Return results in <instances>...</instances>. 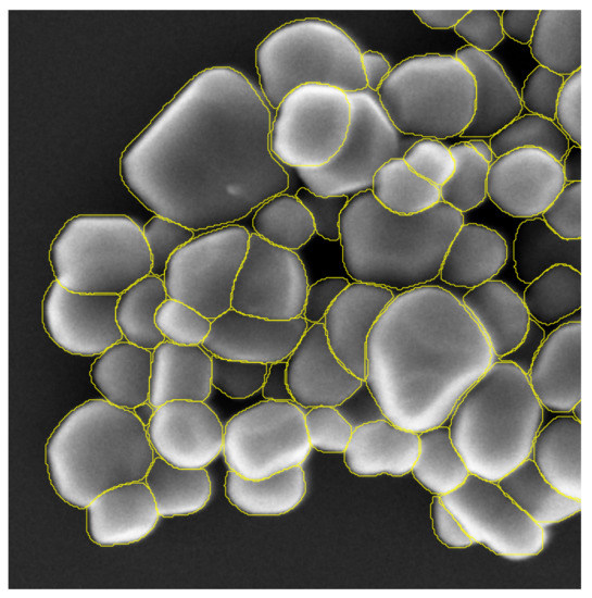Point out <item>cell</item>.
I'll list each match as a JSON object with an SVG mask.
<instances>
[{
    "label": "cell",
    "mask_w": 592,
    "mask_h": 598,
    "mask_svg": "<svg viewBox=\"0 0 592 598\" xmlns=\"http://www.w3.org/2000/svg\"><path fill=\"white\" fill-rule=\"evenodd\" d=\"M493 362L461 299L425 284L394 296L373 326L365 382L387 420L420 433L444 424Z\"/></svg>",
    "instance_id": "obj_2"
},
{
    "label": "cell",
    "mask_w": 592,
    "mask_h": 598,
    "mask_svg": "<svg viewBox=\"0 0 592 598\" xmlns=\"http://www.w3.org/2000/svg\"><path fill=\"white\" fill-rule=\"evenodd\" d=\"M377 94L394 126L420 138L459 136L475 113L474 77L451 54L425 53L402 60Z\"/></svg>",
    "instance_id": "obj_8"
},
{
    "label": "cell",
    "mask_w": 592,
    "mask_h": 598,
    "mask_svg": "<svg viewBox=\"0 0 592 598\" xmlns=\"http://www.w3.org/2000/svg\"><path fill=\"white\" fill-rule=\"evenodd\" d=\"M269 108L243 73L207 67L125 148L121 179L149 211L193 232L234 224L290 184L270 150Z\"/></svg>",
    "instance_id": "obj_1"
},
{
    "label": "cell",
    "mask_w": 592,
    "mask_h": 598,
    "mask_svg": "<svg viewBox=\"0 0 592 598\" xmlns=\"http://www.w3.org/2000/svg\"><path fill=\"white\" fill-rule=\"evenodd\" d=\"M461 301L484 334L494 361L524 339L531 317L522 297L505 282L487 281L468 289Z\"/></svg>",
    "instance_id": "obj_26"
},
{
    "label": "cell",
    "mask_w": 592,
    "mask_h": 598,
    "mask_svg": "<svg viewBox=\"0 0 592 598\" xmlns=\"http://www.w3.org/2000/svg\"><path fill=\"white\" fill-rule=\"evenodd\" d=\"M394 298L392 289L354 282L338 296L323 324L338 360L356 377H366V345L369 333Z\"/></svg>",
    "instance_id": "obj_20"
},
{
    "label": "cell",
    "mask_w": 592,
    "mask_h": 598,
    "mask_svg": "<svg viewBox=\"0 0 592 598\" xmlns=\"http://www.w3.org/2000/svg\"><path fill=\"white\" fill-rule=\"evenodd\" d=\"M419 434V453L413 477L429 493L443 496L457 488L470 474L455 448L449 426L442 424Z\"/></svg>",
    "instance_id": "obj_37"
},
{
    "label": "cell",
    "mask_w": 592,
    "mask_h": 598,
    "mask_svg": "<svg viewBox=\"0 0 592 598\" xmlns=\"http://www.w3.org/2000/svg\"><path fill=\"white\" fill-rule=\"evenodd\" d=\"M565 78L538 65L528 74L519 92L522 107L529 113L554 121L557 99Z\"/></svg>",
    "instance_id": "obj_47"
},
{
    "label": "cell",
    "mask_w": 592,
    "mask_h": 598,
    "mask_svg": "<svg viewBox=\"0 0 592 598\" xmlns=\"http://www.w3.org/2000/svg\"><path fill=\"white\" fill-rule=\"evenodd\" d=\"M502 490L540 525L562 522L581 510V500L558 491L529 457L497 481Z\"/></svg>",
    "instance_id": "obj_34"
},
{
    "label": "cell",
    "mask_w": 592,
    "mask_h": 598,
    "mask_svg": "<svg viewBox=\"0 0 592 598\" xmlns=\"http://www.w3.org/2000/svg\"><path fill=\"white\" fill-rule=\"evenodd\" d=\"M432 530L439 541L448 548L463 549L474 544L457 519L442 503L440 496L432 497L430 503Z\"/></svg>",
    "instance_id": "obj_53"
},
{
    "label": "cell",
    "mask_w": 592,
    "mask_h": 598,
    "mask_svg": "<svg viewBox=\"0 0 592 598\" xmlns=\"http://www.w3.org/2000/svg\"><path fill=\"white\" fill-rule=\"evenodd\" d=\"M251 233L229 224L194 236L173 253L163 281L168 298L214 320L231 309L235 282Z\"/></svg>",
    "instance_id": "obj_12"
},
{
    "label": "cell",
    "mask_w": 592,
    "mask_h": 598,
    "mask_svg": "<svg viewBox=\"0 0 592 598\" xmlns=\"http://www.w3.org/2000/svg\"><path fill=\"white\" fill-rule=\"evenodd\" d=\"M350 122L347 92L323 84L299 86L275 109L270 150L293 169L322 166L342 146Z\"/></svg>",
    "instance_id": "obj_11"
},
{
    "label": "cell",
    "mask_w": 592,
    "mask_h": 598,
    "mask_svg": "<svg viewBox=\"0 0 592 598\" xmlns=\"http://www.w3.org/2000/svg\"><path fill=\"white\" fill-rule=\"evenodd\" d=\"M454 55L471 73L476 86L475 113L459 136L490 138L521 115L519 91L496 59L467 45Z\"/></svg>",
    "instance_id": "obj_23"
},
{
    "label": "cell",
    "mask_w": 592,
    "mask_h": 598,
    "mask_svg": "<svg viewBox=\"0 0 592 598\" xmlns=\"http://www.w3.org/2000/svg\"><path fill=\"white\" fill-rule=\"evenodd\" d=\"M347 96L351 122L336 155L318 167L295 169L304 187L318 196L351 198L370 190L376 172L389 160L403 158L420 138L394 126L377 91L365 88Z\"/></svg>",
    "instance_id": "obj_9"
},
{
    "label": "cell",
    "mask_w": 592,
    "mask_h": 598,
    "mask_svg": "<svg viewBox=\"0 0 592 598\" xmlns=\"http://www.w3.org/2000/svg\"><path fill=\"white\" fill-rule=\"evenodd\" d=\"M212 354L202 346L163 341L152 351L149 402L205 401L212 390Z\"/></svg>",
    "instance_id": "obj_25"
},
{
    "label": "cell",
    "mask_w": 592,
    "mask_h": 598,
    "mask_svg": "<svg viewBox=\"0 0 592 598\" xmlns=\"http://www.w3.org/2000/svg\"><path fill=\"white\" fill-rule=\"evenodd\" d=\"M544 338L545 332L543 327L531 319L521 342L513 351L499 360L512 362L527 374Z\"/></svg>",
    "instance_id": "obj_56"
},
{
    "label": "cell",
    "mask_w": 592,
    "mask_h": 598,
    "mask_svg": "<svg viewBox=\"0 0 592 598\" xmlns=\"http://www.w3.org/2000/svg\"><path fill=\"white\" fill-rule=\"evenodd\" d=\"M49 262L63 287L75 292L121 295L151 274L142 227L123 214H79L53 238Z\"/></svg>",
    "instance_id": "obj_6"
},
{
    "label": "cell",
    "mask_w": 592,
    "mask_h": 598,
    "mask_svg": "<svg viewBox=\"0 0 592 598\" xmlns=\"http://www.w3.org/2000/svg\"><path fill=\"white\" fill-rule=\"evenodd\" d=\"M402 159L416 174L439 188L450 178L455 166L450 149L434 138H419Z\"/></svg>",
    "instance_id": "obj_46"
},
{
    "label": "cell",
    "mask_w": 592,
    "mask_h": 598,
    "mask_svg": "<svg viewBox=\"0 0 592 598\" xmlns=\"http://www.w3.org/2000/svg\"><path fill=\"white\" fill-rule=\"evenodd\" d=\"M295 197L308 210L314 222L315 233L329 241H338L340 239V216L350 198L318 196L305 187L299 188Z\"/></svg>",
    "instance_id": "obj_50"
},
{
    "label": "cell",
    "mask_w": 592,
    "mask_h": 598,
    "mask_svg": "<svg viewBox=\"0 0 592 598\" xmlns=\"http://www.w3.org/2000/svg\"><path fill=\"white\" fill-rule=\"evenodd\" d=\"M554 121L570 142L581 146V68L565 78Z\"/></svg>",
    "instance_id": "obj_51"
},
{
    "label": "cell",
    "mask_w": 592,
    "mask_h": 598,
    "mask_svg": "<svg viewBox=\"0 0 592 598\" xmlns=\"http://www.w3.org/2000/svg\"><path fill=\"white\" fill-rule=\"evenodd\" d=\"M582 425L572 415H558L541 427L530 458L558 491L581 500Z\"/></svg>",
    "instance_id": "obj_29"
},
{
    "label": "cell",
    "mask_w": 592,
    "mask_h": 598,
    "mask_svg": "<svg viewBox=\"0 0 592 598\" xmlns=\"http://www.w3.org/2000/svg\"><path fill=\"white\" fill-rule=\"evenodd\" d=\"M581 322H566L545 336L527 373L543 409L565 414L581 401Z\"/></svg>",
    "instance_id": "obj_21"
},
{
    "label": "cell",
    "mask_w": 592,
    "mask_h": 598,
    "mask_svg": "<svg viewBox=\"0 0 592 598\" xmlns=\"http://www.w3.org/2000/svg\"><path fill=\"white\" fill-rule=\"evenodd\" d=\"M560 164L566 183L581 182V146L569 147Z\"/></svg>",
    "instance_id": "obj_60"
},
{
    "label": "cell",
    "mask_w": 592,
    "mask_h": 598,
    "mask_svg": "<svg viewBox=\"0 0 592 598\" xmlns=\"http://www.w3.org/2000/svg\"><path fill=\"white\" fill-rule=\"evenodd\" d=\"M305 426L311 447L325 453H343L353 433L336 407L329 406L308 408Z\"/></svg>",
    "instance_id": "obj_44"
},
{
    "label": "cell",
    "mask_w": 592,
    "mask_h": 598,
    "mask_svg": "<svg viewBox=\"0 0 592 598\" xmlns=\"http://www.w3.org/2000/svg\"><path fill=\"white\" fill-rule=\"evenodd\" d=\"M154 458L147 427L131 410L104 398L70 411L46 445L54 491L78 509L112 487L143 481Z\"/></svg>",
    "instance_id": "obj_4"
},
{
    "label": "cell",
    "mask_w": 592,
    "mask_h": 598,
    "mask_svg": "<svg viewBox=\"0 0 592 598\" xmlns=\"http://www.w3.org/2000/svg\"><path fill=\"white\" fill-rule=\"evenodd\" d=\"M118 295L75 292L53 281L42 299L43 328L64 351L100 356L124 340L116 322Z\"/></svg>",
    "instance_id": "obj_15"
},
{
    "label": "cell",
    "mask_w": 592,
    "mask_h": 598,
    "mask_svg": "<svg viewBox=\"0 0 592 598\" xmlns=\"http://www.w3.org/2000/svg\"><path fill=\"white\" fill-rule=\"evenodd\" d=\"M464 214L440 201L413 215L387 210L371 190L351 197L340 216L342 262L354 282L405 290L439 276Z\"/></svg>",
    "instance_id": "obj_3"
},
{
    "label": "cell",
    "mask_w": 592,
    "mask_h": 598,
    "mask_svg": "<svg viewBox=\"0 0 592 598\" xmlns=\"http://www.w3.org/2000/svg\"><path fill=\"white\" fill-rule=\"evenodd\" d=\"M453 29L467 46L486 53L497 47L505 36L497 10H468Z\"/></svg>",
    "instance_id": "obj_49"
},
{
    "label": "cell",
    "mask_w": 592,
    "mask_h": 598,
    "mask_svg": "<svg viewBox=\"0 0 592 598\" xmlns=\"http://www.w3.org/2000/svg\"><path fill=\"white\" fill-rule=\"evenodd\" d=\"M268 364L212 356V385L231 399H245L262 390Z\"/></svg>",
    "instance_id": "obj_43"
},
{
    "label": "cell",
    "mask_w": 592,
    "mask_h": 598,
    "mask_svg": "<svg viewBox=\"0 0 592 598\" xmlns=\"http://www.w3.org/2000/svg\"><path fill=\"white\" fill-rule=\"evenodd\" d=\"M152 351L121 340L97 357L90 381L114 406L133 410L149 401Z\"/></svg>",
    "instance_id": "obj_28"
},
{
    "label": "cell",
    "mask_w": 592,
    "mask_h": 598,
    "mask_svg": "<svg viewBox=\"0 0 592 598\" xmlns=\"http://www.w3.org/2000/svg\"><path fill=\"white\" fill-rule=\"evenodd\" d=\"M155 323L165 340L201 346L210 333L212 320L181 301L167 298L156 312Z\"/></svg>",
    "instance_id": "obj_42"
},
{
    "label": "cell",
    "mask_w": 592,
    "mask_h": 598,
    "mask_svg": "<svg viewBox=\"0 0 592 598\" xmlns=\"http://www.w3.org/2000/svg\"><path fill=\"white\" fill-rule=\"evenodd\" d=\"M581 401L577 402L576 406L570 411L572 416L581 422Z\"/></svg>",
    "instance_id": "obj_63"
},
{
    "label": "cell",
    "mask_w": 592,
    "mask_h": 598,
    "mask_svg": "<svg viewBox=\"0 0 592 598\" xmlns=\"http://www.w3.org/2000/svg\"><path fill=\"white\" fill-rule=\"evenodd\" d=\"M147 433L155 456L177 468L204 469L223 450L224 425L204 401L158 407Z\"/></svg>",
    "instance_id": "obj_17"
},
{
    "label": "cell",
    "mask_w": 592,
    "mask_h": 598,
    "mask_svg": "<svg viewBox=\"0 0 592 598\" xmlns=\"http://www.w3.org/2000/svg\"><path fill=\"white\" fill-rule=\"evenodd\" d=\"M540 10H503L500 13L504 35L512 40L529 45Z\"/></svg>",
    "instance_id": "obj_55"
},
{
    "label": "cell",
    "mask_w": 592,
    "mask_h": 598,
    "mask_svg": "<svg viewBox=\"0 0 592 598\" xmlns=\"http://www.w3.org/2000/svg\"><path fill=\"white\" fill-rule=\"evenodd\" d=\"M522 300L532 320L555 324L580 310L581 272L566 264L554 265L527 284Z\"/></svg>",
    "instance_id": "obj_36"
},
{
    "label": "cell",
    "mask_w": 592,
    "mask_h": 598,
    "mask_svg": "<svg viewBox=\"0 0 592 598\" xmlns=\"http://www.w3.org/2000/svg\"><path fill=\"white\" fill-rule=\"evenodd\" d=\"M159 516L144 481L130 482L105 490L87 506L86 532L102 547L129 545L150 534Z\"/></svg>",
    "instance_id": "obj_22"
},
{
    "label": "cell",
    "mask_w": 592,
    "mask_h": 598,
    "mask_svg": "<svg viewBox=\"0 0 592 598\" xmlns=\"http://www.w3.org/2000/svg\"><path fill=\"white\" fill-rule=\"evenodd\" d=\"M478 154H480L488 163H492L495 159L489 141H484L481 138H471L466 141Z\"/></svg>",
    "instance_id": "obj_61"
},
{
    "label": "cell",
    "mask_w": 592,
    "mask_h": 598,
    "mask_svg": "<svg viewBox=\"0 0 592 598\" xmlns=\"http://www.w3.org/2000/svg\"><path fill=\"white\" fill-rule=\"evenodd\" d=\"M543 418L528 375L496 360L459 399L449 429L469 473L497 482L530 457Z\"/></svg>",
    "instance_id": "obj_5"
},
{
    "label": "cell",
    "mask_w": 592,
    "mask_h": 598,
    "mask_svg": "<svg viewBox=\"0 0 592 598\" xmlns=\"http://www.w3.org/2000/svg\"><path fill=\"white\" fill-rule=\"evenodd\" d=\"M168 298L162 277L150 274L118 296L116 322L124 340L153 351L165 341L155 323L161 304Z\"/></svg>",
    "instance_id": "obj_35"
},
{
    "label": "cell",
    "mask_w": 592,
    "mask_h": 598,
    "mask_svg": "<svg viewBox=\"0 0 592 598\" xmlns=\"http://www.w3.org/2000/svg\"><path fill=\"white\" fill-rule=\"evenodd\" d=\"M371 192L387 210L413 215L441 201L439 187L416 174L402 158L385 163L373 178Z\"/></svg>",
    "instance_id": "obj_38"
},
{
    "label": "cell",
    "mask_w": 592,
    "mask_h": 598,
    "mask_svg": "<svg viewBox=\"0 0 592 598\" xmlns=\"http://www.w3.org/2000/svg\"><path fill=\"white\" fill-rule=\"evenodd\" d=\"M449 149L455 166L450 178L439 188L441 201L464 214L481 204L487 198L490 163L466 141L456 142Z\"/></svg>",
    "instance_id": "obj_41"
},
{
    "label": "cell",
    "mask_w": 592,
    "mask_h": 598,
    "mask_svg": "<svg viewBox=\"0 0 592 598\" xmlns=\"http://www.w3.org/2000/svg\"><path fill=\"white\" fill-rule=\"evenodd\" d=\"M225 496L244 514L278 516L295 509L306 494V477L301 465L260 479L245 478L234 471L225 476Z\"/></svg>",
    "instance_id": "obj_30"
},
{
    "label": "cell",
    "mask_w": 592,
    "mask_h": 598,
    "mask_svg": "<svg viewBox=\"0 0 592 598\" xmlns=\"http://www.w3.org/2000/svg\"><path fill=\"white\" fill-rule=\"evenodd\" d=\"M262 94L276 109L293 89L323 84L349 94L367 88L362 51L339 26L318 17L299 18L269 33L256 47Z\"/></svg>",
    "instance_id": "obj_7"
},
{
    "label": "cell",
    "mask_w": 592,
    "mask_h": 598,
    "mask_svg": "<svg viewBox=\"0 0 592 598\" xmlns=\"http://www.w3.org/2000/svg\"><path fill=\"white\" fill-rule=\"evenodd\" d=\"M262 396L265 400L293 401L287 382V360L268 364Z\"/></svg>",
    "instance_id": "obj_57"
},
{
    "label": "cell",
    "mask_w": 592,
    "mask_h": 598,
    "mask_svg": "<svg viewBox=\"0 0 592 598\" xmlns=\"http://www.w3.org/2000/svg\"><path fill=\"white\" fill-rule=\"evenodd\" d=\"M143 481L164 518L193 514L206 506L212 494L205 468H177L156 456Z\"/></svg>",
    "instance_id": "obj_33"
},
{
    "label": "cell",
    "mask_w": 592,
    "mask_h": 598,
    "mask_svg": "<svg viewBox=\"0 0 592 598\" xmlns=\"http://www.w3.org/2000/svg\"><path fill=\"white\" fill-rule=\"evenodd\" d=\"M566 182L560 162L538 148L512 150L490 164L487 196L518 219L541 216Z\"/></svg>",
    "instance_id": "obj_16"
},
{
    "label": "cell",
    "mask_w": 592,
    "mask_h": 598,
    "mask_svg": "<svg viewBox=\"0 0 592 598\" xmlns=\"http://www.w3.org/2000/svg\"><path fill=\"white\" fill-rule=\"evenodd\" d=\"M440 498L474 543L493 553L524 558L543 550L542 525L522 511L497 482L469 474L462 485Z\"/></svg>",
    "instance_id": "obj_13"
},
{
    "label": "cell",
    "mask_w": 592,
    "mask_h": 598,
    "mask_svg": "<svg viewBox=\"0 0 592 598\" xmlns=\"http://www.w3.org/2000/svg\"><path fill=\"white\" fill-rule=\"evenodd\" d=\"M155 407L149 401L143 402L135 407L131 411L138 418V420L147 427L154 415Z\"/></svg>",
    "instance_id": "obj_62"
},
{
    "label": "cell",
    "mask_w": 592,
    "mask_h": 598,
    "mask_svg": "<svg viewBox=\"0 0 592 598\" xmlns=\"http://www.w3.org/2000/svg\"><path fill=\"white\" fill-rule=\"evenodd\" d=\"M345 421L356 428L361 425L386 419L365 379L344 401L336 407Z\"/></svg>",
    "instance_id": "obj_54"
},
{
    "label": "cell",
    "mask_w": 592,
    "mask_h": 598,
    "mask_svg": "<svg viewBox=\"0 0 592 598\" xmlns=\"http://www.w3.org/2000/svg\"><path fill=\"white\" fill-rule=\"evenodd\" d=\"M335 356L323 323L311 324L287 359L293 401L304 409L337 407L362 384Z\"/></svg>",
    "instance_id": "obj_19"
},
{
    "label": "cell",
    "mask_w": 592,
    "mask_h": 598,
    "mask_svg": "<svg viewBox=\"0 0 592 598\" xmlns=\"http://www.w3.org/2000/svg\"><path fill=\"white\" fill-rule=\"evenodd\" d=\"M418 20L432 29H450L464 17L468 10H414Z\"/></svg>",
    "instance_id": "obj_59"
},
{
    "label": "cell",
    "mask_w": 592,
    "mask_h": 598,
    "mask_svg": "<svg viewBox=\"0 0 592 598\" xmlns=\"http://www.w3.org/2000/svg\"><path fill=\"white\" fill-rule=\"evenodd\" d=\"M507 258L508 247L499 232L464 223L446 250L439 276L449 285L470 289L493 279Z\"/></svg>",
    "instance_id": "obj_27"
},
{
    "label": "cell",
    "mask_w": 592,
    "mask_h": 598,
    "mask_svg": "<svg viewBox=\"0 0 592 598\" xmlns=\"http://www.w3.org/2000/svg\"><path fill=\"white\" fill-rule=\"evenodd\" d=\"M418 453L419 434L383 419L354 428L342 454L356 476L400 477L411 473Z\"/></svg>",
    "instance_id": "obj_24"
},
{
    "label": "cell",
    "mask_w": 592,
    "mask_h": 598,
    "mask_svg": "<svg viewBox=\"0 0 592 598\" xmlns=\"http://www.w3.org/2000/svg\"><path fill=\"white\" fill-rule=\"evenodd\" d=\"M517 278L529 284L547 269L566 264L581 272V238L564 239L541 216L524 220L513 241Z\"/></svg>",
    "instance_id": "obj_31"
},
{
    "label": "cell",
    "mask_w": 592,
    "mask_h": 598,
    "mask_svg": "<svg viewBox=\"0 0 592 598\" xmlns=\"http://www.w3.org/2000/svg\"><path fill=\"white\" fill-rule=\"evenodd\" d=\"M582 11L540 10L531 40L532 58L539 65L568 77L581 68Z\"/></svg>",
    "instance_id": "obj_32"
},
{
    "label": "cell",
    "mask_w": 592,
    "mask_h": 598,
    "mask_svg": "<svg viewBox=\"0 0 592 598\" xmlns=\"http://www.w3.org/2000/svg\"><path fill=\"white\" fill-rule=\"evenodd\" d=\"M349 284L344 277H325L308 286L302 316L308 324L322 323L331 304Z\"/></svg>",
    "instance_id": "obj_52"
},
{
    "label": "cell",
    "mask_w": 592,
    "mask_h": 598,
    "mask_svg": "<svg viewBox=\"0 0 592 598\" xmlns=\"http://www.w3.org/2000/svg\"><path fill=\"white\" fill-rule=\"evenodd\" d=\"M311 449L305 410L294 401H260L224 426L225 462L245 478H265L301 465Z\"/></svg>",
    "instance_id": "obj_10"
},
{
    "label": "cell",
    "mask_w": 592,
    "mask_h": 598,
    "mask_svg": "<svg viewBox=\"0 0 592 598\" xmlns=\"http://www.w3.org/2000/svg\"><path fill=\"white\" fill-rule=\"evenodd\" d=\"M489 145L495 158L519 148H538L560 162L570 140L555 121L527 113L491 136Z\"/></svg>",
    "instance_id": "obj_40"
},
{
    "label": "cell",
    "mask_w": 592,
    "mask_h": 598,
    "mask_svg": "<svg viewBox=\"0 0 592 598\" xmlns=\"http://www.w3.org/2000/svg\"><path fill=\"white\" fill-rule=\"evenodd\" d=\"M142 232L151 253V274L159 277H163L173 253L194 237L192 229L160 215L152 216Z\"/></svg>",
    "instance_id": "obj_45"
},
{
    "label": "cell",
    "mask_w": 592,
    "mask_h": 598,
    "mask_svg": "<svg viewBox=\"0 0 592 598\" xmlns=\"http://www.w3.org/2000/svg\"><path fill=\"white\" fill-rule=\"evenodd\" d=\"M308 326L303 316L277 321L231 308L212 320L201 346L213 357L272 364L288 359Z\"/></svg>",
    "instance_id": "obj_18"
},
{
    "label": "cell",
    "mask_w": 592,
    "mask_h": 598,
    "mask_svg": "<svg viewBox=\"0 0 592 598\" xmlns=\"http://www.w3.org/2000/svg\"><path fill=\"white\" fill-rule=\"evenodd\" d=\"M581 182L566 183L541 214L545 224L564 239H579L581 228Z\"/></svg>",
    "instance_id": "obj_48"
},
{
    "label": "cell",
    "mask_w": 592,
    "mask_h": 598,
    "mask_svg": "<svg viewBox=\"0 0 592 598\" xmlns=\"http://www.w3.org/2000/svg\"><path fill=\"white\" fill-rule=\"evenodd\" d=\"M362 66L367 82V88L377 91L392 66L385 55L375 50L362 52Z\"/></svg>",
    "instance_id": "obj_58"
},
{
    "label": "cell",
    "mask_w": 592,
    "mask_h": 598,
    "mask_svg": "<svg viewBox=\"0 0 592 598\" xmlns=\"http://www.w3.org/2000/svg\"><path fill=\"white\" fill-rule=\"evenodd\" d=\"M308 286L304 263L295 251L252 233L235 282L231 308L268 320H292L302 316Z\"/></svg>",
    "instance_id": "obj_14"
},
{
    "label": "cell",
    "mask_w": 592,
    "mask_h": 598,
    "mask_svg": "<svg viewBox=\"0 0 592 598\" xmlns=\"http://www.w3.org/2000/svg\"><path fill=\"white\" fill-rule=\"evenodd\" d=\"M254 233L266 241L295 251L315 234L308 210L295 197L278 194L256 210L252 219Z\"/></svg>",
    "instance_id": "obj_39"
}]
</instances>
